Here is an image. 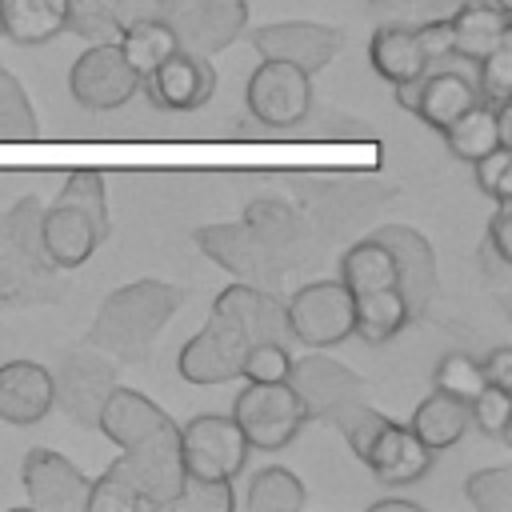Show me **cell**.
Masks as SVG:
<instances>
[{"label":"cell","instance_id":"cell-1","mask_svg":"<svg viewBox=\"0 0 512 512\" xmlns=\"http://www.w3.org/2000/svg\"><path fill=\"white\" fill-rule=\"evenodd\" d=\"M180 304H184V292L176 284L132 280L104 296L88 328V344L112 360H144Z\"/></svg>","mask_w":512,"mask_h":512},{"label":"cell","instance_id":"cell-2","mask_svg":"<svg viewBox=\"0 0 512 512\" xmlns=\"http://www.w3.org/2000/svg\"><path fill=\"white\" fill-rule=\"evenodd\" d=\"M332 428H340V436L348 440L352 456L388 488H400V484H416L428 476L432 468V448H424L408 424L376 412L372 404H364V396L356 400H344L340 408H332L328 416Z\"/></svg>","mask_w":512,"mask_h":512},{"label":"cell","instance_id":"cell-3","mask_svg":"<svg viewBox=\"0 0 512 512\" xmlns=\"http://www.w3.org/2000/svg\"><path fill=\"white\" fill-rule=\"evenodd\" d=\"M228 416L236 420V428L244 432L248 448H256V452L288 448L300 436V428L308 424L304 404L296 400L288 380H280V384H252L248 380V388L232 400Z\"/></svg>","mask_w":512,"mask_h":512},{"label":"cell","instance_id":"cell-4","mask_svg":"<svg viewBox=\"0 0 512 512\" xmlns=\"http://www.w3.org/2000/svg\"><path fill=\"white\" fill-rule=\"evenodd\" d=\"M284 316L304 348H336L352 336V292L340 280H308L288 296Z\"/></svg>","mask_w":512,"mask_h":512},{"label":"cell","instance_id":"cell-5","mask_svg":"<svg viewBox=\"0 0 512 512\" xmlns=\"http://www.w3.org/2000/svg\"><path fill=\"white\" fill-rule=\"evenodd\" d=\"M68 92L88 112H112V108H124L140 92V72L124 60L116 40H96L72 60Z\"/></svg>","mask_w":512,"mask_h":512},{"label":"cell","instance_id":"cell-6","mask_svg":"<svg viewBox=\"0 0 512 512\" xmlns=\"http://www.w3.org/2000/svg\"><path fill=\"white\" fill-rule=\"evenodd\" d=\"M196 248L220 264L224 272H232L236 280L244 284H260V288H272L280 276H284V260L248 228V220H224V224H204L192 232Z\"/></svg>","mask_w":512,"mask_h":512},{"label":"cell","instance_id":"cell-7","mask_svg":"<svg viewBox=\"0 0 512 512\" xmlns=\"http://www.w3.org/2000/svg\"><path fill=\"white\" fill-rule=\"evenodd\" d=\"M248 440L224 412H200L180 424V460L188 476H220L232 480L248 464Z\"/></svg>","mask_w":512,"mask_h":512},{"label":"cell","instance_id":"cell-8","mask_svg":"<svg viewBox=\"0 0 512 512\" xmlns=\"http://www.w3.org/2000/svg\"><path fill=\"white\" fill-rule=\"evenodd\" d=\"M248 112L264 128H292L312 112V72L288 60H264L244 84Z\"/></svg>","mask_w":512,"mask_h":512},{"label":"cell","instance_id":"cell-9","mask_svg":"<svg viewBox=\"0 0 512 512\" xmlns=\"http://www.w3.org/2000/svg\"><path fill=\"white\" fill-rule=\"evenodd\" d=\"M396 88V100L400 108L416 112V120H424L428 128L444 132L460 112H468L472 104H480L476 96V84L464 68H452V64H428L416 80L408 84H392Z\"/></svg>","mask_w":512,"mask_h":512},{"label":"cell","instance_id":"cell-10","mask_svg":"<svg viewBox=\"0 0 512 512\" xmlns=\"http://www.w3.org/2000/svg\"><path fill=\"white\" fill-rule=\"evenodd\" d=\"M128 472L148 504V512H160L172 504L180 480H184V460H180V424L168 416L156 432H148L140 444L124 448Z\"/></svg>","mask_w":512,"mask_h":512},{"label":"cell","instance_id":"cell-11","mask_svg":"<svg viewBox=\"0 0 512 512\" xmlns=\"http://www.w3.org/2000/svg\"><path fill=\"white\" fill-rule=\"evenodd\" d=\"M252 48L260 52V60H288L304 72H320L336 60L340 52V32L316 20H276V24H260L256 32H248Z\"/></svg>","mask_w":512,"mask_h":512},{"label":"cell","instance_id":"cell-12","mask_svg":"<svg viewBox=\"0 0 512 512\" xmlns=\"http://www.w3.org/2000/svg\"><path fill=\"white\" fill-rule=\"evenodd\" d=\"M244 348H248V340L240 336V328L212 312L208 324L192 340H184L176 368L188 384H228L240 376Z\"/></svg>","mask_w":512,"mask_h":512},{"label":"cell","instance_id":"cell-13","mask_svg":"<svg viewBox=\"0 0 512 512\" xmlns=\"http://www.w3.org/2000/svg\"><path fill=\"white\" fill-rule=\"evenodd\" d=\"M288 388H292L296 400L304 404V416H308V420H328L332 408H340L344 400L364 396V380H360L348 364L332 360L324 348H312L308 356L292 360V368H288Z\"/></svg>","mask_w":512,"mask_h":512},{"label":"cell","instance_id":"cell-14","mask_svg":"<svg viewBox=\"0 0 512 512\" xmlns=\"http://www.w3.org/2000/svg\"><path fill=\"white\" fill-rule=\"evenodd\" d=\"M140 88L164 112H192V108H204L212 100V92H216V68L208 64L204 52L176 48L172 56H164L140 80Z\"/></svg>","mask_w":512,"mask_h":512},{"label":"cell","instance_id":"cell-15","mask_svg":"<svg viewBox=\"0 0 512 512\" xmlns=\"http://www.w3.org/2000/svg\"><path fill=\"white\" fill-rule=\"evenodd\" d=\"M380 244H388L392 260H396V288L404 292L412 320L428 312V304L436 300L440 276H436V252L428 244L424 232H416L412 224H380L372 232Z\"/></svg>","mask_w":512,"mask_h":512},{"label":"cell","instance_id":"cell-16","mask_svg":"<svg viewBox=\"0 0 512 512\" xmlns=\"http://www.w3.org/2000/svg\"><path fill=\"white\" fill-rule=\"evenodd\" d=\"M20 484L40 512H84L88 476L56 448H32L20 464Z\"/></svg>","mask_w":512,"mask_h":512},{"label":"cell","instance_id":"cell-17","mask_svg":"<svg viewBox=\"0 0 512 512\" xmlns=\"http://www.w3.org/2000/svg\"><path fill=\"white\" fill-rule=\"evenodd\" d=\"M52 388H56V404L68 416H76L80 424H96L100 404L116 388V372L104 360V352L80 348V352H68L64 364L52 372Z\"/></svg>","mask_w":512,"mask_h":512},{"label":"cell","instance_id":"cell-18","mask_svg":"<svg viewBox=\"0 0 512 512\" xmlns=\"http://www.w3.org/2000/svg\"><path fill=\"white\" fill-rule=\"evenodd\" d=\"M212 312L224 316V320H232L248 344H256V340H288L284 304L268 288H260V284L236 280V284L220 288L216 300H212Z\"/></svg>","mask_w":512,"mask_h":512},{"label":"cell","instance_id":"cell-19","mask_svg":"<svg viewBox=\"0 0 512 512\" xmlns=\"http://www.w3.org/2000/svg\"><path fill=\"white\" fill-rule=\"evenodd\" d=\"M56 408L52 372L36 360H8L0 364V420L28 428L40 424Z\"/></svg>","mask_w":512,"mask_h":512},{"label":"cell","instance_id":"cell-20","mask_svg":"<svg viewBox=\"0 0 512 512\" xmlns=\"http://www.w3.org/2000/svg\"><path fill=\"white\" fill-rule=\"evenodd\" d=\"M452 28V56L480 60L496 44L512 40V4L508 0H464L448 12Z\"/></svg>","mask_w":512,"mask_h":512},{"label":"cell","instance_id":"cell-21","mask_svg":"<svg viewBox=\"0 0 512 512\" xmlns=\"http://www.w3.org/2000/svg\"><path fill=\"white\" fill-rule=\"evenodd\" d=\"M100 240L104 236L96 232V224L68 204H52L40 212V248L48 268H80Z\"/></svg>","mask_w":512,"mask_h":512},{"label":"cell","instance_id":"cell-22","mask_svg":"<svg viewBox=\"0 0 512 512\" xmlns=\"http://www.w3.org/2000/svg\"><path fill=\"white\" fill-rule=\"evenodd\" d=\"M164 420H168V412H164L156 400H148V396L136 392V388H120V384H116V388L108 392V400L100 404L96 428L124 452V448L140 444L148 432H156Z\"/></svg>","mask_w":512,"mask_h":512},{"label":"cell","instance_id":"cell-23","mask_svg":"<svg viewBox=\"0 0 512 512\" xmlns=\"http://www.w3.org/2000/svg\"><path fill=\"white\" fill-rule=\"evenodd\" d=\"M368 64L388 84H408L428 68L416 24H380L368 40Z\"/></svg>","mask_w":512,"mask_h":512},{"label":"cell","instance_id":"cell-24","mask_svg":"<svg viewBox=\"0 0 512 512\" xmlns=\"http://www.w3.org/2000/svg\"><path fill=\"white\" fill-rule=\"evenodd\" d=\"M68 28V0H0V36L12 44H48Z\"/></svg>","mask_w":512,"mask_h":512},{"label":"cell","instance_id":"cell-25","mask_svg":"<svg viewBox=\"0 0 512 512\" xmlns=\"http://www.w3.org/2000/svg\"><path fill=\"white\" fill-rule=\"evenodd\" d=\"M408 324H412V308L396 284L352 296V336H360L368 344H388Z\"/></svg>","mask_w":512,"mask_h":512},{"label":"cell","instance_id":"cell-26","mask_svg":"<svg viewBox=\"0 0 512 512\" xmlns=\"http://www.w3.org/2000/svg\"><path fill=\"white\" fill-rule=\"evenodd\" d=\"M408 428L412 436L432 448V452H444V448H456L468 432V404L464 400H452L444 392L432 388V396H424L416 404V412L408 416Z\"/></svg>","mask_w":512,"mask_h":512},{"label":"cell","instance_id":"cell-27","mask_svg":"<svg viewBox=\"0 0 512 512\" xmlns=\"http://www.w3.org/2000/svg\"><path fill=\"white\" fill-rule=\"evenodd\" d=\"M244 220H248V228H252V232L284 260V268H288V264H292L288 252H296L300 240H304V216H300L288 200L260 196V200H252V204L244 208Z\"/></svg>","mask_w":512,"mask_h":512},{"label":"cell","instance_id":"cell-28","mask_svg":"<svg viewBox=\"0 0 512 512\" xmlns=\"http://www.w3.org/2000/svg\"><path fill=\"white\" fill-rule=\"evenodd\" d=\"M352 296L360 292H376V288H392L396 284V260L388 252V244H380L376 236H364L356 244L344 248L340 256V276H336Z\"/></svg>","mask_w":512,"mask_h":512},{"label":"cell","instance_id":"cell-29","mask_svg":"<svg viewBox=\"0 0 512 512\" xmlns=\"http://www.w3.org/2000/svg\"><path fill=\"white\" fill-rule=\"evenodd\" d=\"M244 508L248 512H300L304 508V480L280 464L256 468L248 480V492H244Z\"/></svg>","mask_w":512,"mask_h":512},{"label":"cell","instance_id":"cell-30","mask_svg":"<svg viewBox=\"0 0 512 512\" xmlns=\"http://www.w3.org/2000/svg\"><path fill=\"white\" fill-rule=\"evenodd\" d=\"M116 44H120L124 60L140 72V80H144V76H148L164 56H172V52L180 48V44H176V36L168 32V24H164L160 16H148V20H136V24L120 28Z\"/></svg>","mask_w":512,"mask_h":512},{"label":"cell","instance_id":"cell-31","mask_svg":"<svg viewBox=\"0 0 512 512\" xmlns=\"http://www.w3.org/2000/svg\"><path fill=\"white\" fill-rule=\"evenodd\" d=\"M440 136L448 140V152H452L456 160H464V164L480 160V156L492 152V148H504V144H500V132H496V116H492L488 104H472V108L460 112Z\"/></svg>","mask_w":512,"mask_h":512},{"label":"cell","instance_id":"cell-32","mask_svg":"<svg viewBox=\"0 0 512 512\" xmlns=\"http://www.w3.org/2000/svg\"><path fill=\"white\" fill-rule=\"evenodd\" d=\"M84 512H148L132 472H128V460L124 452L96 476L88 480V496H84Z\"/></svg>","mask_w":512,"mask_h":512},{"label":"cell","instance_id":"cell-33","mask_svg":"<svg viewBox=\"0 0 512 512\" xmlns=\"http://www.w3.org/2000/svg\"><path fill=\"white\" fill-rule=\"evenodd\" d=\"M40 204L32 200V196H24V200H16L8 212H4V220H0V236H4V244L16 252V260L24 264V268H32V272H44L48 268V260H44V248H40Z\"/></svg>","mask_w":512,"mask_h":512},{"label":"cell","instance_id":"cell-34","mask_svg":"<svg viewBox=\"0 0 512 512\" xmlns=\"http://www.w3.org/2000/svg\"><path fill=\"white\" fill-rule=\"evenodd\" d=\"M248 32V0H204V32H200V52L216 56L228 44Z\"/></svg>","mask_w":512,"mask_h":512},{"label":"cell","instance_id":"cell-35","mask_svg":"<svg viewBox=\"0 0 512 512\" xmlns=\"http://www.w3.org/2000/svg\"><path fill=\"white\" fill-rule=\"evenodd\" d=\"M56 204H68V208L84 212V216L96 224V232L108 236V196H104V176H100V172H92V168L68 172L64 184H60Z\"/></svg>","mask_w":512,"mask_h":512},{"label":"cell","instance_id":"cell-36","mask_svg":"<svg viewBox=\"0 0 512 512\" xmlns=\"http://www.w3.org/2000/svg\"><path fill=\"white\" fill-rule=\"evenodd\" d=\"M236 496H232V480L220 476H188L180 480L168 512H232Z\"/></svg>","mask_w":512,"mask_h":512},{"label":"cell","instance_id":"cell-37","mask_svg":"<svg viewBox=\"0 0 512 512\" xmlns=\"http://www.w3.org/2000/svg\"><path fill=\"white\" fill-rule=\"evenodd\" d=\"M40 120H36V108L24 92V84L0 64V140H28L36 136Z\"/></svg>","mask_w":512,"mask_h":512},{"label":"cell","instance_id":"cell-38","mask_svg":"<svg viewBox=\"0 0 512 512\" xmlns=\"http://www.w3.org/2000/svg\"><path fill=\"white\" fill-rule=\"evenodd\" d=\"M472 64H476L472 84H476L480 104L496 108V104L512 100V40L496 44L492 52H484V56H480V60H472Z\"/></svg>","mask_w":512,"mask_h":512},{"label":"cell","instance_id":"cell-39","mask_svg":"<svg viewBox=\"0 0 512 512\" xmlns=\"http://www.w3.org/2000/svg\"><path fill=\"white\" fill-rule=\"evenodd\" d=\"M484 372H480V360H472L468 352H444L432 368V388L452 396V400H472L480 388H484Z\"/></svg>","mask_w":512,"mask_h":512},{"label":"cell","instance_id":"cell-40","mask_svg":"<svg viewBox=\"0 0 512 512\" xmlns=\"http://www.w3.org/2000/svg\"><path fill=\"white\" fill-rule=\"evenodd\" d=\"M468 424H476L492 440H508L512 436V388L484 384L468 400Z\"/></svg>","mask_w":512,"mask_h":512},{"label":"cell","instance_id":"cell-41","mask_svg":"<svg viewBox=\"0 0 512 512\" xmlns=\"http://www.w3.org/2000/svg\"><path fill=\"white\" fill-rule=\"evenodd\" d=\"M464 496L480 512H512V468L496 464V468L472 472L464 480Z\"/></svg>","mask_w":512,"mask_h":512},{"label":"cell","instance_id":"cell-42","mask_svg":"<svg viewBox=\"0 0 512 512\" xmlns=\"http://www.w3.org/2000/svg\"><path fill=\"white\" fill-rule=\"evenodd\" d=\"M288 368H292L288 340H256L244 348L240 376L252 384H280V380H288Z\"/></svg>","mask_w":512,"mask_h":512},{"label":"cell","instance_id":"cell-43","mask_svg":"<svg viewBox=\"0 0 512 512\" xmlns=\"http://www.w3.org/2000/svg\"><path fill=\"white\" fill-rule=\"evenodd\" d=\"M68 32L84 40H116L120 20H116V0H68Z\"/></svg>","mask_w":512,"mask_h":512},{"label":"cell","instance_id":"cell-44","mask_svg":"<svg viewBox=\"0 0 512 512\" xmlns=\"http://www.w3.org/2000/svg\"><path fill=\"white\" fill-rule=\"evenodd\" d=\"M156 16L168 24L180 48L200 52V32H204V0H160Z\"/></svg>","mask_w":512,"mask_h":512},{"label":"cell","instance_id":"cell-45","mask_svg":"<svg viewBox=\"0 0 512 512\" xmlns=\"http://www.w3.org/2000/svg\"><path fill=\"white\" fill-rule=\"evenodd\" d=\"M476 168V188L484 196H492L496 204L512 200V148H492L480 160H472Z\"/></svg>","mask_w":512,"mask_h":512},{"label":"cell","instance_id":"cell-46","mask_svg":"<svg viewBox=\"0 0 512 512\" xmlns=\"http://www.w3.org/2000/svg\"><path fill=\"white\" fill-rule=\"evenodd\" d=\"M416 36H420V48H424L428 64L452 60V28H448V16H432V20L416 24Z\"/></svg>","mask_w":512,"mask_h":512},{"label":"cell","instance_id":"cell-47","mask_svg":"<svg viewBox=\"0 0 512 512\" xmlns=\"http://www.w3.org/2000/svg\"><path fill=\"white\" fill-rule=\"evenodd\" d=\"M484 244L492 248V256H496L504 268L512 264V200H508V204H496V212L488 216Z\"/></svg>","mask_w":512,"mask_h":512},{"label":"cell","instance_id":"cell-48","mask_svg":"<svg viewBox=\"0 0 512 512\" xmlns=\"http://www.w3.org/2000/svg\"><path fill=\"white\" fill-rule=\"evenodd\" d=\"M480 372H484L488 384H496V388H512V348H508V344L492 348V352L480 360Z\"/></svg>","mask_w":512,"mask_h":512},{"label":"cell","instance_id":"cell-49","mask_svg":"<svg viewBox=\"0 0 512 512\" xmlns=\"http://www.w3.org/2000/svg\"><path fill=\"white\" fill-rule=\"evenodd\" d=\"M420 4H428V0H368V8L376 16H400V12H412Z\"/></svg>","mask_w":512,"mask_h":512},{"label":"cell","instance_id":"cell-50","mask_svg":"<svg viewBox=\"0 0 512 512\" xmlns=\"http://www.w3.org/2000/svg\"><path fill=\"white\" fill-rule=\"evenodd\" d=\"M368 512H420V504H412V500H396V496H384V500H376Z\"/></svg>","mask_w":512,"mask_h":512},{"label":"cell","instance_id":"cell-51","mask_svg":"<svg viewBox=\"0 0 512 512\" xmlns=\"http://www.w3.org/2000/svg\"><path fill=\"white\" fill-rule=\"evenodd\" d=\"M456 4H464V0H428V8H432L436 16H448ZM508 4H512V0H508Z\"/></svg>","mask_w":512,"mask_h":512}]
</instances>
